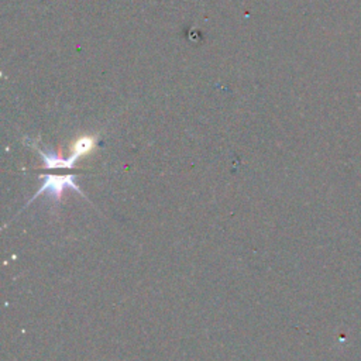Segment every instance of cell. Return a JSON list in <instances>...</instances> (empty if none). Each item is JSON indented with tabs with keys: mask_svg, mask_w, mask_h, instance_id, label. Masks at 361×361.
Segmentation results:
<instances>
[{
	"mask_svg": "<svg viewBox=\"0 0 361 361\" xmlns=\"http://www.w3.org/2000/svg\"><path fill=\"white\" fill-rule=\"evenodd\" d=\"M40 178L42 179V184H41L38 192H36V194L27 202L26 206L32 205L41 195H48L55 205H58L61 202L64 192L66 189L75 190V192H78V194H81L85 198V194L82 192V189L75 182V175L74 174H66V175L48 174V175H40Z\"/></svg>",
	"mask_w": 361,
	"mask_h": 361,
	"instance_id": "1",
	"label": "cell"
},
{
	"mask_svg": "<svg viewBox=\"0 0 361 361\" xmlns=\"http://www.w3.org/2000/svg\"><path fill=\"white\" fill-rule=\"evenodd\" d=\"M34 149L42 158V162H44L42 166L45 168V170H74V168L77 166L75 164L78 158L75 155H71L69 158H62L60 154L54 151H44V150H40L37 146H34Z\"/></svg>",
	"mask_w": 361,
	"mask_h": 361,
	"instance_id": "2",
	"label": "cell"
},
{
	"mask_svg": "<svg viewBox=\"0 0 361 361\" xmlns=\"http://www.w3.org/2000/svg\"><path fill=\"white\" fill-rule=\"evenodd\" d=\"M96 146H98V136H82L71 144V151L72 155H75L78 160H81L92 154Z\"/></svg>",
	"mask_w": 361,
	"mask_h": 361,
	"instance_id": "3",
	"label": "cell"
}]
</instances>
